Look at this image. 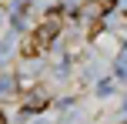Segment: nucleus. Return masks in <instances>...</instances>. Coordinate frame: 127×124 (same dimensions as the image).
<instances>
[{
    "label": "nucleus",
    "mask_w": 127,
    "mask_h": 124,
    "mask_svg": "<svg viewBox=\"0 0 127 124\" xmlns=\"http://www.w3.org/2000/svg\"><path fill=\"white\" fill-rule=\"evenodd\" d=\"M57 30H60V24H57V20L50 17V20H47V24L40 27L37 34H33V40H30V47H33V50H37V47H47V44H50L54 37H57Z\"/></svg>",
    "instance_id": "nucleus-1"
},
{
    "label": "nucleus",
    "mask_w": 127,
    "mask_h": 124,
    "mask_svg": "<svg viewBox=\"0 0 127 124\" xmlns=\"http://www.w3.org/2000/svg\"><path fill=\"white\" fill-rule=\"evenodd\" d=\"M104 10H107L104 3H94V0H90V3L80 7V17H84V20H97V17H104Z\"/></svg>",
    "instance_id": "nucleus-2"
}]
</instances>
